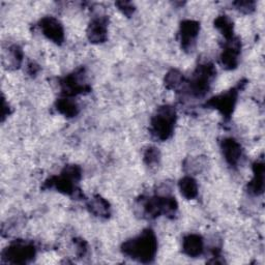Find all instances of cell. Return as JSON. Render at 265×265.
<instances>
[{"label":"cell","mask_w":265,"mask_h":265,"mask_svg":"<svg viewBox=\"0 0 265 265\" xmlns=\"http://www.w3.org/2000/svg\"><path fill=\"white\" fill-rule=\"evenodd\" d=\"M122 250L130 258L141 262H149L155 258L157 252L156 236L152 230H146L137 238L126 241Z\"/></svg>","instance_id":"cell-1"},{"label":"cell","mask_w":265,"mask_h":265,"mask_svg":"<svg viewBox=\"0 0 265 265\" xmlns=\"http://www.w3.org/2000/svg\"><path fill=\"white\" fill-rule=\"evenodd\" d=\"M174 123L175 112L169 107L161 109L152 121L154 135L160 140L168 139L172 134Z\"/></svg>","instance_id":"cell-2"},{"label":"cell","mask_w":265,"mask_h":265,"mask_svg":"<svg viewBox=\"0 0 265 265\" xmlns=\"http://www.w3.org/2000/svg\"><path fill=\"white\" fill-rule=\"evenodd\" d=\"M34 247L23 241L13 243L4 253L5 258L12 263H26L34 257Z\"/></svg>","instance_id":"cell-3"},{"label":"cell","mask_w":265,"mask_h":265,"mask_svg":"<svg viewBox=\"0 0 265 265\" xmlns=\"http://www.w3.org/2000/svg\"><path fill=\"white\" fill-rule=\"evenodd\" d=\"M41 28L49 40L56 44H61L64 37V32L61 24L54 18H45L41 22Z\"/></svg>","instance_id":"cell-4"},{"label":"cell","mask_w":265,"mask_h":265,"mask_svg":"<svg viewBox=\"0 0 265 265\" xmlns=\"http://www.w3.org/2000/svg\"><path fill=\"white\" fill-rule=\"evenodd\" d=\"M223 155L230 165H235L241 157V147L234 139H226L222 144Z\"/></svg>","instance_id":"cell-5"},{"label":"cell","mask_w":265,"mask_h":265,"mask_svg":"<svg viewBox=\"0 0 265 265\" xmlns=\"http://www.w3.org/2000/svg\"><path fill=\"white\" fill-rule=\"evenodd\" d=\"M199 32V25L194 21H184L180 28L181 43L184 48L192 47Z\"/></svg>","instance_id":"cell-6"},{"label":"cell","mask_w":265,"mask_h":265,"mask_svg":"<svg viewBox=\"0 0 265 265\" xmlns=\"http://www.w3.org/2000/svg\"><path fill=\"white\" fill-rule=\"evenodd\" d=\"M183 252L190 257H198L203 252V240L199 235H188L183 240Z\"/></svg>","instance_id":"cell-7"},{"label":"cell","mask_w":265,"mask_h":265,"mask_svg":"<svg viewBox=\"0 0 265 265\" xmlns=\"http://www.w3.org/2000/svg\"><path fill=\"white\" fill-rule=\"evenodd\" d=\"M88 37L93 43H102L107 37V26L104 19L92 21L88 28Z\"/></svg>","instance_id":"cell-8"},{"label":"cell","mask_w":265,"mask_h":265,"mask_svg":"<svg viewBox=\"0 0 265 265\" xmlns=\"http://www.w3.org/2000/svg\"><path fill=\"white\" fill-rule=\"evenodd\" d=\"M238 48L234 45L227 47L221 56V60L223 65L226 69H233L237 65V58H238Z\"/></svg>","instance_id":"cell-9"},{"label":"cell","mask_w":265,"mask_h":265,"mask_svg":"<svg viewBox=\"0 0 265 265\" xmlns=\"http://www.w3.org/2000/svg\"><path fill=\"white\" fill-rule=\"evenodd\" d=\"M236 96L234 92H229L225 93L223 96L218 97L215 99V106L217 109H220L223 113L225 114H230L231 113V108H233L234 103H235Z\"/></svg>","instance_id":"cell-10"},{"label":"cell","mask_w":265,"mask_h":265,"mask_svg":"<svg viewBox=\"0 0 265 265\" xmlns=\"http://www.w3.org/2000/svg\"><path fill=\"white\" fill-rule=\"evenodd\" d=\"M179 188L181 195L186 199H193L198 194V186L196 181L192 177H184L179 182Z\"/></svg>","instance_id":"cell-11"},{"label":"cell","mask_w":265,"mask_h":265,"mask_svg":"<svg viewBox=\"0 0 265 265\" xmlns=\"http://www.w3.org/2000/svg\"><path fill=\"white\" fill-rule=\"evenodd\" d=\"M57 109L60 113H62L63 115L68 116V117H72L75 116L78 112V106L75 102H73L72 100L69 99H62L57 103Z\"/></svg>","instance_id":"cell-12"},{"label":"cell","mask_w":265,"mask_h":265,"mask_svg":"<svg viewBox=\"0 0 265 265\" xmlns=\"http://www.w3.org/2000/svg\"><path fill=\"white\" fill-rule=\"evenodd\" d=\"M251 190L255 194H259L263 190V166L257 164L255 166V175L250 184Z\"/></svg>","instance_id":"cell-13"},{"label":"cell","mask_w":265,"mask_h":265,"mask_svg":"<svg viewBox=\"0 0 265 265\" xmlns=\"http://www.w3.org/2000/svg\"><path fill=\"white\" fill-rule=\"evenodd\" d=\"M89 206H90V210L92 211V213L98 216L102 217V216H106L107 214H109L108 202L100 197L92 199V200L90 201Z\"/></svg>","instance_id":"cell-14"},{"label":"cell","mask_w":265,"mask_h":265,"mask_svg":"<svg viewBox=\"0 0 265 265\" xmlns=\"http://www.w3.org/2000/svg\"><path fill=\"white\" fill-rule=\"evenodd\" d=\"M216 27L219 28V30L222 32V34L225 37H227V39L232 37L231 32L233 30V25H232V22L226 16H221L220 18L217 19Z\"/></svg>","instance_id":"cell-15"},{"label":"cell","mask_w":265,"mask_h":265,"mask_svg":"<svg viewBox=\"0 0 265 265\" xmlns=\"http://www.w3.org/2000/svg\"><path fill=\"white\" fill-rule=\"evenodd\" d=\"M181 80H182V77H181L180 73H178L176 71H172L167 76L166 84L168 85L169 88H174V87H176L177 85L180 84L179 82H181Z\"/></svg>","instance_id":"cell-16"},{"label":"cell","mask_w":265,"mask_h":265,"mask_svg":"<svg viewBox=\"0 0 265 265\" xmlns=\"http://www.w3.org/2000/svg\"><path fill=\"white\" fill-rule=\"evenodd\" d=\"M159 160V152L157 150V148H149L146 154H145V161L146 163L149 165L157 163Z\"/></svg>","instance_id":"cell-17"}]
</instances>
